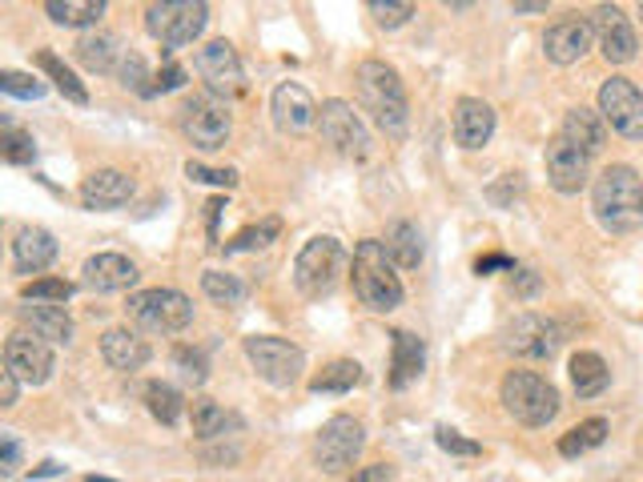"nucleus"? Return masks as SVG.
I'll return each mask as SVG.
<instances>
[{"label":"nucleus","instance_id":"1","mask_svg":"<svg viewBox=\"0 0 643 482\" xmlns=\"http://www.w3.org/2000/svg\"><path fill=\"white\" fill-rule=\"evenodd\" d=\"M592 209L607 233H635L643 226V181L631 166H607L592 185Z\"/></svg>","mask_w":643,"mask_h":482},{"label":"nucleus","instance_id":"2","mask_svg":"<svg viewBox=\"0 0 643 482\" xmlns=\"http://www.w3.org/2000/svg\"><path fill=\"white\" fill-rule=\"evenodd\" d=\"M359 97L362 109L374 117V125L383 129L386 137H407L411 113H407V89H402L399 73L386 61H362L359 64Z\"/></svg>","mask_w":643,"mask_h":482},{"label":"nucleus","instance_id":"3","mask_svg":"<svg viewBox=\"0 0 643 482\" xmlns=\"http://www.w3.org/2000/svg\"><path fill=\"white\" fill-rule=\"evenodd\" d=\"M354 293H359L362 305H371V310H378V314H390L395 305L402 302V281L399 274H395V262H390V254H386L383 241H359V250H354Z\"/></svg>","mask_w":643,"mask_h":482},{"label":"nucleus","instance_id":"4","mask_svg":"<svg viewBox=\"0 0 643 482\" xmlns=\"http://www.w3.org/2000/svg\"><path fill=\"white\" fill-rule=\"evenodd\" d=\"M502 407H507V414L514 422H523V426H547V422H555L563 402H559V390L543 374H535V370H511L502 378Z\"/></svg>","mask_w":643,"mask_h":482},{"label":"nucleus","instance_id":"5","mask_svg":"<svg viewBox=\"0 0 643 482\" xmlns=\"http://www.w3.org/2000/svg\"><path fill=\"white\" fill-rule=\"evenodd\" d=\"M342 266H347L342 241L330 238V233L310 238L294 262V286L306 293V298H326V293L338 286V278H342Z\"/></svg>","mask_w":643,"mask_h":482},{"label":"nucleus","instance_id":"6","mask_svg":"<svg viewBox=\"0 0 643 482\" xmlns=\"http://www.w3.org/2000/svg\"><path fill=\"white\" fill-rule=\"evenodd\" d=\"M209 21V9L202 0H161L145 9V28L149 37L161 40L166 49H181L202 37V28Z\"/></svg>","mask_w":643,"mask_h":482},{"label":"nucleus","instance_id":"7","mask_svg":"<svg viewBox=\"0 0 643 482\" xmlns=\"http://www.w3.org/2000/svg\"><path fill=\"white\" fill-rule=\"evenodd\" d=\"M129 317L154 334H178L193 322V302L181 290H142L129 298Z\"/></svg>","mask_w":643,"mask_h":482},{"label":"nucleus","instance_id":"8","mask_svg":"<svg viewBox=\"0 0 643 482\" xmlns=\"http://www.w3.org/2000/svg\"><path fill=\"white\" fill-rule=\"evenodd\" d=\"M245 358L254 362V370L270 386H294L306 370V354L286 338H270V334H254L245 338Z\"/></svg>","mask_w":643,"mask_h":482},{"label":"nucleus","instance_id":"9","mask_svg":"<svg viewBox=\"0 0 643 482\" xmlns=\"http://www.w3.org/2000/svg\"><path fill=\"white\" fill-rule=\"evenodd\" d=\"M362 446H366L362 422L350 419V414H335V419L318 431L314 458H318V467L326 470V474H342V470L354 467V458L362 455Z\"/></svg>","mask_w":643,"mask_h":482},{"label":"nucleus","instance_id":"10","mask_svg":"<svg viewBox=\"0 0 643 482\" xmlns=\"http://www.w3.org/2000/svg\"><path fill=\"white\" fill-rule=\"evenodd\" d=\"M599 113L619 137L643 141V93L631 85L628 76H611L599 89Z\"/></svg>","mask_w":643,"mask_h":482},{"label":"nucleus","instance_id":"11","mask_svg":"<svg viewBox=\"0 0 643 482\" xmlns=\"http://www.w3.org/2000/svg\"><path fill=\"white\" fill-rule=\"evenodd\" d=\"M318 129H322V141L335 145L342 157L362 161V157L371 153V137H366V125H362V117L354 113V105L326 101L318 109Z\"/></svg>","mask_w":643,"mask_h":482},{"label":"nucleus","instance_id":"12","mask_svg":"<svg viewBox=\"0 0 643 482\" xmlns=\"http://www.w3.org/2000/svg\"><path fill=\"white\" fill-rule=\"evenodd\" d=\"M559 346H563V326L555 322V317H543V314H519L511 322V330H507V350L519 358H555L559 354Z\"/></svg>","mask_w":643,"mask_h":482},{"label":"nucleus","instance_id":"13","mask_svg":"<svg viewBox=\"0 0 643 482\" xmlns=\"http://www.w3.org/2000/svg\"><path fill=\"white\" fill-rule=\"evenodd\" d=\"M4 370H13L25 386H45V382L52 378L49 342L37 338V334H28V330L9 334V342H4Z\"/></svg>","mask_w":643,"mask_h":482},{"label":"nucleus","instance_id":"14","mask_svg":"<svg viewBox=\"0 0 643 482\" xmlns=\"http://www.w3.org/2000/svg\"><path fill=\"white\" fill-rule=\"evenodd\" d=\"M181 129H185V137L197 145V149H226V141H230V109L214 97H193L185 105V117H181Z\"/></svg>","mask_w":643,"mask_h":482},{"label":"nucleus","instance_id":"15","mask_svg":"<svg viewBox=\"0 0 643 482\" xmlns=\"http://www.w3.org/2000/svg\"><path fill=\"white\" fill-rule=\"evenodd\" d=\"M197 73L209 85V93H218V97H233L245 85L242 61H238L230 40H209V45H202L197 49Z\"/></svg>","mask_w":643,"mask_h":482},{"label":"nucleus","instance_id":"16","mask_svg":"<svg viewBox=\"0 0 643 482\" xmlns=\"http://www.w3.org/2000/svg\"><path fill=\"white\" fill-rule=\"evenodd\" d=\"M592 33L599 40V52L607 57V64H628L640 49V40H635V28L631 21L623 16V9L616 4H599L592 13Z\"/></svg>","mask_w":643,"mask_h":482},{"label":"nucleus","instance_id":"17","mask_svg":"<svg viewBox=\"0 0 643 482\" xmlns=\"http://www.w3.org/2000/svg\"><path fill=\"white\" fill-rule=\"evenodd\" d=\"M543 166H547V181L559 193H579L592 178V157L583 149H575L567 137H555L543 153Z\"/></svg>","mask_w":643,"mask_h":482},{"label":"nucleus","instance_id":"18","mask_svg":"<svg viewBox=\"0 0 643 482\" xmlns=\"http://www.w3.org/2000/svg\"><path fill=\"white\" fill-rule=\"evenodd\" d=\"M592 37H595L592 21H583L579 13H567L563 21H555V25L543 33V52H547L555 64H575L587 57Z\"/></svg>","mask_w":643,"mask_h":482},{"label":"nucleus","instance_id":"19","mask_svg":"<svg viewBox=\"0 0 643 482\" xmlns=\"http://www.w3.org/2000/svg\"><path fill=\"white\" fill-rule=\"evenodd\" d=\"M270 109L282 133H306V129L318 125V105H314V97H310L302 85H294V81H286V85L274 89Z\"/></svg>","mask_w":643,"mask_h":482},{"label":"nucleus","instance_id":"20","mask_svg":"<svg viewBox=\"0 0 643 482\" xmlns=\"http://www.w3.org/2000/svg\"><path fill=\"white\" fill-rule=\"evenodd\" d=\"M454 141L463 145V149H483L495 133V109L487 101H478V97H463V101L454 105Z\"/></svg>","mask_w":643,"mask_h":482},{"label":"nucleus","instance_id":"21","mask_svg":"<svg viewBox=\"0 0 643 482\" xmlns=\"http://www.w3.org/2000/svg\"><path fill=\"white\" fill-rule=\"evenodd\" d=\"M129 197H133V178L121 173V169H97V173L81 181V202L89 209H117Z\"/></svg>","mask_w":643,"mask_h":482},{"label":"nucleus","instance_id":"22","mask_svg":"<svg viewBox=\"0 0 643 482\" xmlns=\"http://www.w3.org/2000/svg\"><path fill=\"white\" fill-rule=\"evenodd\" d=\"M85 286L97 293H113V290H129L137 281V266L129 262L125 254H97L85 262Z\"/></svg>","mask_w":643,"mask_h":482},{"label":"nucleus","instance_id":"23","mask_svg":"<svg viewBox=\"0 0 643 482\" xmlns=\"http://www.w3.org/2000/svg\"><path fill=\"white\" fill-rule=\"evenodd\" d=\"M52 257H57V238H52L49 229L25 226L16 233V241H13L16 274H40L45 266H52Z\"/></svg>","mask_w":643,"mask_h":482},{"label":"nucleus","instance_id":"24","mask_svg":"<svg viewBox=\"0 0 643 482\" xmlns=\"http://www.w3.org/2000/svg\"><path fill=\"white\" fill-rule=\"evenodd\" d=\"M101 358L113 370H121V374H133V370H142L149 362V342L133 330H105Z\"/></svg>","mask_w":643,"mask_h":482},{"label":"nucleus","instance_id":"25","mask_svg":"<svg viewBox=\"0 0 643 482\" xmlns=\"http://www.w3.org/2000/svg\"><path fill=\"white\" fill-rule=\"evenodd\" d=\"M390 338H395L390 386H395V390H402V386H411V382L423 374V366H426V346H423V338H418V334H411V330H395Z\"/></svg>","mask_w":643,"mask_h":482},{"label":"nucleus","instance_id":"26","mask_svg":"<svg viewBox=\"0 0 643 482\" xmlns=\"http://www.w3.org/2000/svg\"><path fill=\"white\" fill-rule=\"evenodd\" d=\"M559 137H567L575 149H583L587 157H595V153L604 149V141H607V121L604 113H595V109H571V113L563 117V133Z\"/></svg>","mask_w":643,"mask_h":482},{"label":"nucleus","instance_id":"27","mask_svg":"<svg viewBox=\"0 0 643 482\" xmlns=\"http://www.w3.org/2000/svg\"><path fill=\"white\" fill-rule=\"evenodd\" d=\"M21 317H25V326H33V334L45 338V342H73V317L64 314V305H49V302L21 305Z\"/></svg>","mask_w":643,"mask_h":482},{"label":"nucleus","instance_id":"28","mask_svg":"<svg viewBox=\"0 0 643 482\" xmlns=\"http://www.w3.org/2000/svg\"><path fill=\"white\" fill-rule=\"evenodd\" d=\"M77 61L89 73H113L117 61H125V52H121V40L113 33H89V37L77 40Z\"/></svg>","mask_w":643,"mask_h":482},{"label":"nucleus","instance_id":"29","mask_svg":"<svg viewBox=\"0 0 643 482\" xmlns=\"http://www.w3.org/2000/svg\"><path fill=\"white\" fill-rule=\"evenodd\" d=\"M607 382H611V370L599 354L592 350H579L571 358V386H575L579 398H599L607 390Z\"/></svg>","mask_w":643,"mask_h":482},{"label":"nucleus","instance_id":"30","mask_svg":"<svg viewBox=\"0 0 643 482\" xmlns=\"http://www.w3.org/2000/svg\"><path fill=\"white\" fill-rule=\"evenodd\" d=\"M386 254H390V262L402 269H414L418 262H423V233H418V226H411V221H395V226L386 229Z\"/></svg>","mask_w":643,"mask_h":482},{"label":"nucleus","instance_id":"31","mask_svg":"<svg viewBox=\"0 0 643 482\" xmlns=\"http://www.w3.org/2000/svg\"><path fill=\"white\" fill-rule=\"evenodd\" d=\"M45 13H49L57 25H69V28L97 25L105 16V0H49Z\"/></svg>","mask_w":643,"mask_h":482},{"label":"nucleus","instance_id":"32","mask_svg":"<svg viewBox=\"0 0 643 482\" xmlns=\"http://www.w3.org/2000/svg\"><path fill=\"white\" fill-rule=\"evenodd\" d=\"M37 64H40V73H49V81L57 85V89L69 97V101H77V105H89V89L77 81V73L69 69V64H61V57L49 49H40L37 52Z\"/></svg>","mask_w":643,"mask_h":482},{"label":"nucleus","instance_id":"33","mask_svg":"<svg viewBox=\"0 0 643 482\" xmlns=\"http://www.w3.org/2000/svg\"><path fill=\"white\" fill-rule=\"evenodd\" d=\"M359 382H362V366L342 358V362H330L322 374H314V378H310V390L314 394H347V390H354Z\"/></svg>","mask_w":643,"mask_h":482},{"label":"nucleus","instance_id":"34","mask_svg":"<svg viewBox=\"0 0 643 482\" xmlns=\"http://www.w3.org/2000/svg\"><path fill=\"white\" fill-rule=\"evenodd\" d=\"M145 407H149V414H154L161 426H178L185 402H181V394L173 390L169 382H149V386H145Z\"/></svg>","mask_w":643,"mask_h":482},{"label":"nucleus","instance_id":"35","mask_svg":"<svg viewBox=\"0 0 643 482\" xmlns=\"http://www.w3.org/2000/svg\"><path fill=\"white\" fill-rule=\"evenodd\" d=\"M604 438H607V422L604 419H587V422H579V426H571V431L559 438V455L579 458V455H587V450H595Z\"/></svg>","mask_w":643,"mask_h":482},{"label":"nucleus","instance_id":"36","mask_svg":"<svg viewBox=\"0 0 643 482\" xmlns=\"http://www.w3.org/2000/svg\"><path fill=\"white\" fill-rule=\"evenodd\" d=\"M0 157L9 166H33L37 161V141H33V133L16 129L9 117H4V133H0Z\"/></svg>","mask_w":643,"mask_h":482},{"label":"nucleus","instance_id":"37","mask_svg":"<svg viewBox=\"0 0 643 482\" xmlns=\"http://www.w3.org/2000/svg\"><path fill=\"white\" fill-rule=\"evenodd\" d=\"M230 422L233 419L214 402V398H197V402H193V434H197V438H221Z\"/></svg>","mask_w":643,"mask_h":482},{"label":"nucleus","instance_id":"38","mask_svg":"<svg viewBox=\"0 0 643 482\" xmlns=\"http://www.w3.org/2000/svg\"><path fill=\"white\" fill-rule=\"evenodd\" d=\"M202 290H206V298H214L218 305H242L245 302V286L233 274H226V269H206L202 274Z\"/></svg>","mask_w":643,"mask_h":482},{"label":"nucleus","instance_id":"39","mask_svg":"<svg viewBox=\"0 0 643 482\" xmlns=\"http://www.w3.org/2000/svg\"><path fill=\"white\" fill-rule=\"evenodd\" d=\"M25 302H49V305H64L73 298V281L64 278H40V281H28L25 290H21Z\"/></svg>","mask_w":643,"mask_h":482},{"label":"nucleus","instance_id":"40","mask_svg":"<svg viewBox=\"0 0 643 482\" xmlns=\"http://www.w3.org/2000/svg\"><path fill=\"white\" fill-rule=\"evenodd\" d=\"M278 229H282V221H278V217H266L262 226H250V229H242L233 241H226V250H230V254H242V250H262V245H270V241L278 238Z\"/></svg>","mask_w":643,"mask_h":482},{"label":"nucleus","instance_id":"41","mask_svg":"<svg viewBox=\"0 0 643 482\" xmlns=\"http://www.w3.org/2000/svg\"><path fill=\"white\" fill-rule=\"evenodd\" d=\"M0 89L9 93V97H21V101H37V97H45V85H40L37 76L16 73V69H4V73H0Z\"/></svg>","mask_w":643,"mask_h":482},{"label":"nucleus","instance_id":"42","mask_svg":"<svg viewBox=\"0 0 643 482\" xmlns=\"http://www.w3.org/2000/svg\"><path fill=\"white\" fill-rule=\"evenodd\" d=\"M371 13L383 28H399L414 16V4H407V0H371Z\"/></svg>","mask_w":643,"mask_h":482},{"label":"nucleus","instance_id":"43","mask_svg":"<svg viewBox=\"0 0 643 482\" xmlns=\"http://www.w3.org/2000/svg\"><path fill=\"white\" fill-rule=\"evenodd\" d=\"M173 362H178L181 378L185 382H193V386H202V382H206V354H202V350L178 346V350H173Z\"/></svg>","mask_w":643,"mask_h":482},{"label":"nucleus","instance_id":"44","mask_svg":"<svg viewBox=\"0 0 643 482\" xmlns=\"http://www.w3.org/2000/svg\"><path fill=\"white\" fill-rule=\"evenodd\" d=\"M185 178L202 181V185L233 190V185H238V169H209V166H202V161H190V166H185Z\"/></svg>","mask_w":643,"mask_h":482},{"label":"nucleus","instance_id":"45","mask_svg":"<svg viewBox=\"0 0 643 482\" xmlns=\"http://www.w3.org/2000/svg\"><path fill=\"white\" fill-rule=\"evenodd\" d=\"M435 438H438V446H442L447 455H459V458H475V455H483V446H478L475 438H463V434L450 431V426H438Z\"/></svg>","mask_w":643,"mask_h":482},{"label":"nucleus","instance_id":"46","mask_svg":"<svg viewBox=\"0 0 643 482\" xmlns=\"http://www.w3.org/2000/svg\"><path fill=\"white\" fill-rule=\"evenodd\" d=\"M121 85L137 93H149V85H145V61L137 52H125V61H121Z\"/></svg>","mask_w":643,"mask_h":482},{"label":"nucleus","instance_id":"47","mask_svg":"<svg viewBox=\"0 0 643 482\" xmlns=\"http://www.w3.org/2000/svg\"><path fill=\"white\" fill-rule=\"evenodd\" d=\"M181 85H185V69H181V64H166V73L154 76L149 97H154V93H173V89H181Z\"/></svg>","mask_w":643,"mask_h":482},{"label":"nucleus","instance_id":"48","mask_svg":"<svg viewBox=\"0 0 643 482\" xmlns=\"http://www.w3.org/2000/svg\"><path fill=\"white\" fill-rule=\"evenodd\" d=\"M539 274L535 269H514V278H511V290L519 293V298H535L539 293Z\"/></svg>","mask_w":643,"mask_h":482},{"label":"nucleus","instance_id":"49","mask_svg":"<svg viewBox=\"0 0 643 482\" xmlns=\"http://www.w3.org/2000/svg\"><path fill=\"white\" fill-rule=\"evenodd\" d=\"M16 462H21V446H16L13 434H0V470L4 474H16Z\"/></svg>","mask_w":643,"mask_h":482},{"label":"nucleus","instance_id":"50","mask_svg":"<svg viewBox=\"0 0 643 482\" xmlns=\"http://www.w3.org/2000/svg\"><path fill=\"white\" fill-rule=\"evenodd\" d=\"M16 394H21V378L13 370H0V407H16Z\"/></svg>","mask_w":643,"mask_h":482},{"label":"nucleus","instance_id":"51","mask_svg":"<svg viewBox=\"0 0 643 482\" xmlns=\"http://www.w3.org/2000/svg\"><path fill=\"white\" fill-rule=\"evenodd\" d=\"M347 482H390V467L386 462H371V467L354 470Z\"/></svg>","mask_w":643,"mask_h":482},{"label":"nucleus","instance_id":"52","mask_svg":"<svg viewBox=\"0 0 643 482\" xmlns=\"http://www.w3.org/2000/svg\"><path fill=\"white\" fill-rule=\"evenodd\" d=\"M478 274H490V269H511L514 274V262L511 257H502V254H490V257H478Z\"/></svg>","mask_w":643,"mask_h":482},{"label":"nucleus","instance_id":"53","mask_svg":"<svg viewBox=\"0 0 643 482\" xmlns=\"http://www.w3.org/2000/svg\"><path fill=\"white\" fill-rule=\"evenodd\" d=\"M514 13H547V0H514Z\"/></svg>","mask_w":643,"mask_h":482},{"label":"nucleus","instance_id":"54","mask_svg":"<svg viewBox=\"0 0 643 482\" xmlns=\"http://www.w3.org/2000/svg\"><path fill=\"white\" fill-rule=\"evenodd\" d=\"M206 209H209V233L218 238V217H221V209H226V202H209Z\"/></svg>","mask_w":643,"mask_h":482},{"label":"nucleus","instance_id":"55","mask_svg":"<svg viewBox=\"0 0 643 482\" xmlns=\"http://www.w3.org/2000/svg\"><path fill=\"white\" fill-rule=\"evenodd\" d=\"M640 16H643V4H640Z\"/></svg>","mask_w":643,"mask_h":482}]
</instances>
